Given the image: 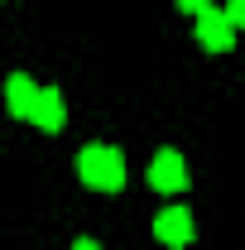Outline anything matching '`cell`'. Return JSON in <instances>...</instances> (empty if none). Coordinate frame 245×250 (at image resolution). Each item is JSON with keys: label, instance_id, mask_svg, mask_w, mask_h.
I'll use <instances>...</instances> for the list:
<instances>
[{"label": "cell", "instance_id": "52a82bcc", "mask_svg": "<svg viewBox=\"0 0 245 250\" xmlns=\"http://www.w3.org/2000/svg\"><path fill=\"white\" fill-rule=\"evenodd\" d=\"M226 15H231V24H236V29H245V0H231V5H226Z\"/></svg>", "mask_w": 245, "mask_h": 250}, {"label": "cell", "instance_id": "7a4b0ae2", "mask_svg": "<svg viewBox=\"0 0 245 250\" xmlns=\"http://www.w3.org/2000/svg\"><path fill=\"white\" fill-rule=\"evenodd\" d=\"M197 43H202L207 53H231V48H236V24H231V15L216 10V5H207V10L197 15Z\"/></svg>", "mask_w": 245, "mask_h": 250}, {"label": "cell", "instance_id": "8992f818", "mask_svg": "<svg viewBox=\"0 0 245 250\" xmlns=\"http://www.w3.org/2000/svg\"><path fill=\"white\" fill-rule=\"evenodd\" d=\"M34 101H39V87H34L24 72H10V82H5V111H10L15 121H29Z\"/></svg>", "mask_w": 245, "mask_h": 250}, {"label": "cell", "instance_id": "6da1fadb", "mask_svg": "<svg viewBox=\"0 0 245 250\" xmlns=\"http://www.w3.org/2000/svg\"><path fill=\"white\" fill-rule=\"evenodd\" d=\"M77 178L96 192H121L125 188V154L111 145H87L77 154Z\"/></svg>", "mask_w": 245, "mask_h": 250}, {"label": "cell", "instance_id": "ba28073f", "mask_svg": "<svg viewBox=\"0 0 245 250\" xmlns=\"http://www.w3.org/2000/svg\"><path fill=\"white\" fill-rule=\"evenodd\" d=\"M207 5H212V0H178V10H187V15H192V20H197V15H202V10H207Z\"/></svg>", "mask_w": 245, "mask_h": 250}, {"label": "cell", "instance_id": "277c9868", "mask_svg": "<svg viewBox=\"0 0 245 250\" xmlns=\"http://www.w3.org/2000/svg\"><path fill=\"white\" fill-rule=\"evenodd\" d=\"M154 236L168 250L192 246V212H187V207H163V212L154 217Z\"/></svg>", "mask_w": 245, "mask_h": 250}, {"label": "cell", "instance_id": "9c48e42d", "mask_svg": "<svg viewBox=\"0 0 245 250\" xmlns=\"http://www.w3.org/2000/svg\"><path fill=\"white\" fill-rule=\"evenodd\" d=\"M72 250H101V246H96V241H77Z\"/></svg>", "mask_w": 245, "mask_h": 250}, {"label": "cell", "instance_id": "3957f363", "mask_svg": "<svg viewBox=\"0 0 245 250\" xmlns=\"http://www.w3.org/2000/svg\"><path fill=\"white\" fill-rule=\"evenodd\" d=\"M149 188L154 192H183L187 188V164L178 149H159L149 164Z\"/></svg>", "mask_w": 245, "mask_h": 250}, {"label": "cell", "instance_id": "5b68a950", "mask_svg": "<svg viewBox=\"0 0 245 250\" xmlns=\"http://www.w3.org/2000/svg\"><path fill=\"white\" fill-rule=\"evenodd\" d=\"M29 121L39 125L43 135H58V130H62V121H67V111H62V92H58V87H39V101H34Z\"/></svg>", "mask_w": 245, "mask_h": 250}]
</instances>
